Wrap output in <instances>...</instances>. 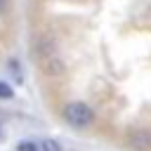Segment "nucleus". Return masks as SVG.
I'll return each mask as SVG.
<instances>
[{"mask_svg": "<svg viewBox=\"0 0 151 151\" xmlns=\"http://www.w3.org/2000/svg\"><path fill=\"white\" fill-rule=\"evenodd\" d=\"M125 142L134 151H151V132L149 130H130Z\"/></svg>", "mask_w": 151, "mask_h": 151, "instance_id": "2", "label": "nucleus"}, {"mask_svg": "<svg viewBox=\"0 0 151 151\" xmlns=\"http://www.w3.org/2000/svg\"><path fill=\"white\" fill-rule=\"evenodd\" d=\"M12 97H14L12 87H9L7 83H2V80H0V99H12Z\"/></svg>", "mask_w": 151, "mask_h": 151, "instance_id": "4", "label": "nucleus"}, {"mask_svg": "<svg viewBox=\"0 0 151 151\" xmlns=\"http://www.w3.org/2000/svg\"><path fill=\"white\" fill-rule=\"evenodd\" d=\"M61 116H64V120H66L71 127H78V130L90 127L92 120H94V111H92L85 101H68V104L61 109Z\"/></svg>", "mask_w": 151, "mask_h": 151, "instance_id": "1", "label": "nucleus"}, {"mask_svg": "<svg viewBox=\"0 0 151 151\" xmlns=\"http://www.w3.org/2000/svg\"><path fill=\"white\" fill-rule=\"evenodd\" d=\"M5 9H7V0H0V14H2Z\"/></svg>", "mask_w": 151, "mask_h": 151, "instance_id": "6", "label": "nucleus"}, {"mask_svg": "<svg viewBox=\"0 0 151 151\" xmlns=\"http://www.w3.org/2000/svg\"><path fill=\"white\" fill-rule=\"evenodd\" d=\"M17 151H38V144L35 142H19Z\"/></svg>", "mask_w": 151, "mask_h": 151, "instance_id": "5", "label": "nucleus"}, {"mask_svg": "<svg viewBox=\"0 0 151 151\" xmlns=\"http://www.w3.org/2000/svg\"><path fill=\"white\" fill-rule=\"evenodd\" d=\"M38 151H64V149H61V144H59L57 139H52V137H45V139L38 144Z\"/></svg>", "mask_w": 151, "mask_h": 151, "instance_id": "3", "label": "nucleus"}]
</instances>
